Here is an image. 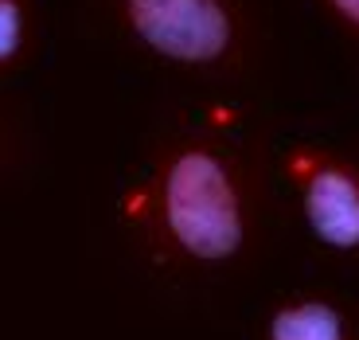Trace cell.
I'll return each mask as SVG.
<instances>
[{
    "label": "cell",
    "mask_w": 359,
    "mask_h": 340,
    "mask_svg": "<svg viewBox=\"0 0 359 340\" xmlns=\"http://www.w3.org/2000/svg\"><path fill=\"white\" fill-rule=\"evenodd\" d=\"M269 126L231 114L172 117L121 196V227L161 274L219 282L254 266L273 227Z\"/></svg>",
    "instance_id": "cell-1"
},
{
    "label": "cell",
    "mask_w": 359,
    "mask_h": 340,
    "mask_svg": "<svg viewBox=\"0 0 359 340\" xmlns=\"http://www.w3.org/2000/svg\"><path fill=\"white\" fill-rule=\"evenodd\" d=\"M141 59L203 86H243L266 67L269 12L246 0H114L94 8Z\"/></svg>",
    "instance_id": "cell-2"
},
{
    "label": "cell",
    "mask_w": 359,
    "mask_h": 340,
    "mask_svg": "<svg viewBox=\"0 0 359 340\" xmlns=\"http://www.w3.org/2000/svg\"><path fill=\"white\" fill-rule=\"evenodd\" d=\"M273 164L316 251L359 262V152L328 141H289Z\"/></svg>",
    "instance_id": "cell-3"
},
{
    "label": "cell",
    "mask_w": 359,
    "mask_h": 340,
    "mask_svg": "<svg viewBox=\"0 0 359 340\" xmlns=\"http://www.w3.org/2000/svg\"><path fill=\"white\" fill-rule=\"evenodd\" d=\"M254 340H359V305L328 286H297L273 297Z\"/></svg>",
    "instance_id": "cell-4"
},
{
    "label": "cell",
    "mask_w": 359,
    "mask_h": 340,
    "mask_svg": "<svg viewBox=\"0 0 359 340\" xmlns=\"http://www.w3.org/2000/svg\"><path fill=\"white\" fill-rule=\"evenodd\" d=\"M43 24L32 0H0V79L8 86L39 55Z\"/></svg>",
    "instance_id": "cell-5"
},
{
    "label": "cell",
    "mask_w": 359,
    "mask_h": 340,
    "mask_svg": "<svg viewBox=\"0 0 359 340\" xmlns=\"http://www.w3.org/2000/svg\"><path fill=\"white\" fill-rule=\"evenodd\" d=\"M316 12L332 24V32L348 44L359 63V0H328V4H316Z\"/></svg>",
    "instance_id": "cell-6"
}]
</instances>
